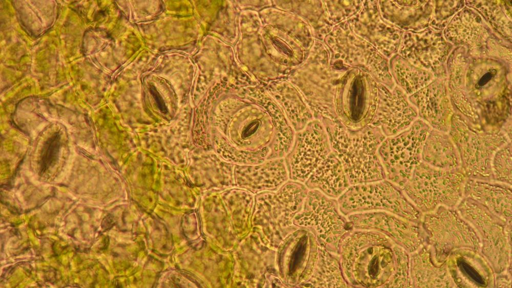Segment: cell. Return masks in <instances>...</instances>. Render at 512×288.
Here are the masks:
<instances>
[{
  "label": "cell",
  "instance_id": "6da1fadb",
  "mask_svg": "<svg viewBox=\"0 0 512 288\" xmlns=\"http://www.w3.org/2000/svg\"><path fill=\"white\" fill-rule=\"evenodd\" d=\"M338 255L349 287L412 286L409 253L379 232L353 229L340 241Z\"/></svg>",
  "mask_w": 512,
  "mask_h": 288
},
{
  "label": "cell",
  "instance_id": "7a4b0ae2",
  "mask_svg": "<svg viewBox=\"0 0 512 288\" xmlns=\"http://www.w3.org/2000/svg\"><path fill=\"white\" fill-rule=\"evenodd\" d=\"M321 121L331 151L342 163L350 185L386 179L378 155L379 147L386 137L379 127L368 125L353 129L338 120Z\"/></svg>",
  "mask_w": 512,
  "mask_h": 288
},
{
  "label": "cell",
  "instance_id": "3957f363",
  "mask_svg": "<svg viewBox=\"0 0 512 288\" xmlns=\"http://www.w3.org/2000/svg\"><path fill=\"white\" fill-rule=\"evenodd\" d=\"M448 133L458 150L461 168L467 178L494 180V155L501 147L511 142V134L502 129L474 125L456 112Z\"/></svg>",
  "mask_w": 512,
  "mask_h": 288
},
{
  "label": "cell",
  "instance_id": "277c9868",
  "mask_svg": "<svg viewBox=\"0 0 512 288\" xmlns=\"http://www.w3.org/2000/svg\"><path fill=\"white\" fill-rule=\"evenodd\" d=\"M466 179L461 168L443 170L421 161L401 189L419 210L430 211L440 205L458 204L463 197Z\"/></svg>",
  "mask_w": 512,
  "mask_h": 288
},
{
  "label": "cell",
  "instance_id": "5b68a950",
  "mask_svg": "<svg viewBox=\"0 0 512 288\" xmlns=\"http://www.w3.org/2000/svg\"><path fill=\"white\" fill-rule=\"evenodd\" d=\"M340 212L345 216L356 213L383 211L417 223L419 209L401 187L387 179L351 185L337 198Z\"/></svg>",
  "mask_w": 512,
  "mask_h": 288
},
{
  "label": "cell",
  "instance_id": "8992f818",
  "mask_svg": "<svg viewBox=\"0 0 512 288\" xmlns=\"http://www.w3.org/2000/svg\"><path fill=\"white\" fill-rule=\"evenodd\" d=\"M431 129L418 118L402 132L386 137L378 155L387 180L401 188L406 183L421 162L423 144Z\"/></svg>",
  "mask_w": 512,
  "mask_h": 288
},
{
  "label": "cell",
  "instance_id": "52a82bcc",
  "mask_svg": "<svg viewBox=\"0 0 512 288\" xmlns=\"http://www.w3.org/2000/svg\"><path fill=\"white\" fill-rule=\"evenodd\" d=\"M298 223L313 233L321 247L337 254L340 241L353 229L340 212L337 199L317 190L308 191Z\"/></svg>",
  "mask_w": 512,
  "mask_h": 288
},
{
  "label": "cell",
  "instance_id": "ba28073f",
  "mask_svg": "<svg viewBox=\"0 0 512 288\" xmlns=\"http://www.w3.org/2000/svg\"><path fill=\"white\" fill-rule=\"evenodd\" d=\"M353 229L379 232L403 248L409 254L419 250L423 233L417 223L383 211L356 213L347 216Z\"/></svg>",
  "mask_w": 512,
  "mask_h": 288
},
{
  "label": "cell",
  "instance_id": "9c48e42d",
  "mask_svg": "<svg viewBox=\"0 0 512 288\" xmlns=\"http://www.w3.org/2000/svg\"><path fill=\"white\" fill-rule=\"evenodd\" d=\"M331 152L328 134L321 121L313 119L297 135L293 155L295 176L306 181Z\"/></svg>",
  "mask_w": 512,
  "mask_h": 288
},
{
  "label": "cell",
  "instance_id": "30bf717a",
  "mask_svg": "<svg viewBox=\"0 0 512 288\" xmlns=\"http://www.w3.org/2000/svg\"><path fill=\"white\" fill-rule=\"evenodd\" d=\"M409 99L416 108L419 119L432 129L449 132L455 111L443 81H432L410 95Z\"/></svg>",
  "mask_w": 512,
  "mask_h": 288
},
{
  "label": "cell",
  "instance_id": "8fae6325",
  "mask_svg": "<svg viewBox=\"0 0 512 288\" xmlns=\"http://www.w3.org/2000/svg\"><path fill=\"white\" fill-rule=\"evenodd\" d=\"M447 209L446 218H440L436 212L425 217V227L436 249L438 251L442 244L449 251L460 246L479 247V239L474 230L457 213Z\"/></svg>",
  "mask_w": 512,
  "mask_h": 288
},
{
  "label": "cell",
  "instance_id": "7c38bea8",
  "mask_svg": "<svg viewBox=\"0 0 512 288\" xmlns=\"http://www.w3.org/2000/svg\"><path fill=\"white\" fill-rule=\"evenodd\" d=\"M382 98L370 125L379 127L386 137L402 132L418 118L416 108L404 94L397 92Z\"/></svg>",
  "mask_w": 512,
  "mask_h": 288
},
{
  "label": "cell",
  "instance_id": "4fadbf2b",
  "mask_svg": "<svg viewBox=\"0 0 512 288\" xmlns=\"http://www.w3.org/2000/svg\"><path fill=\"white\" fill-rule=\"evenodd\" d=\"M463 197H469L490 210L503 219L511 214L510 185L495 181L467 178Z\"/></svg>",
  "mask_w": 512,
  "mask_h": 288
},
{
  "label": "cell",
  "instance_id": "5bb4252c",
  "mask_svg": "<svg viewBox=\"0 0 512 288\" xmlns=\"http://www.w3.org/2000/svg\"><path fill=\"white\" fill-rule=\"evenodd\" d=\"M421 161L443 170L461 168L458 150L448 132L434 129L430 130L423 142Z\"/></svg>",
  "mask_w": 512,
  "mask_h": 288
},
{
  "label": "cell",
  "instance_id": "9a60e30c",
  "mask_svg": "<svg viewBox=\"0 0 512 288\" xmlns=\"http://www.w3.org/2000/svg\"><path fill=\"white\" fill-rule=\"evenodd\" d=\"M306 184L310 190L335 199L351 186L342 163L332 151L310 174Z\"/></svg>",
  "mask_w": 512,
  "mask_h": 288
},
{
  "label": "cell",
  "instance_id": "2e32d148",
  "mask_svg": "<svg viewBox=\"0 0 512 288\" xmlns=\"http://www.w3.org/2000/svg\"><path fill=\"white\" fill-rule=\"evenodd\" d=\"M446 37L456 43H466L479 48L488 34L480 17L472 11L463 10L452 19L446 29Z\"/></svg>",
  "mask_w": 512,
  "mask_h": 288
},
{
  "label": "cell",
  "instance_id": "e0dca14e",
  "mask_svg": "<svg viewBox=\"0 0 512 288\" xmlns=\"http://www.w3.org/2000/svg\"><path fill=\"white\" fill-rule=\"evenodd\" d=\"M308 283L317 287H349L342 273L338 255L319 246Z\"/></svg>",
  "mask_w": 512,
  "mask_h": 288
},
{
  "label": "cell",
  "instance_id": "ac0fdd59",
  "mask_svg": "<svg viewBox=\"0 0 512 288\" xmlns=\"http://www.w3.org/2000/svg\"><path fill=\"white\" fill-rule=\"evenodd\" d=\"M511 142L501 147L495 153L492 162L493 179L511 184Z\"/></svg>",
  "mask_w": 512,
  "mask_h": 288
},
{
  "label": "cell",
  "instance_id": "d6986e66",
  "mask_svg": "<svg viewBox=\"0 0 512 288\" xmlns=\"http://www.w3.org/2000/svg\"><path fill=\"white\" fill-rule=\"evenodd\" d=\"M410 259H411V258H410ZM412 260H413V259H412ZM414 261H415V260H414ZM417 263H418V262H417Z\"/></svg>",
  "mask_w": 512,
  "mask_h": 288
}]
</instances>
